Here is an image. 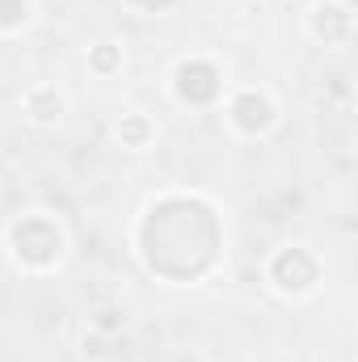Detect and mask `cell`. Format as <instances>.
<instances>
[{"label":"cell","mask_w":358,"mask_h":362,"mask_svg":"<svg viewBox=\"0 0 358 362\" xmlns=\"http://www.w3.org/2000/svg\"><path fill=\"white\" fill-rule=\"evenodd\" d=\"M4 245H8V257L21 274H51L68 253V236H64L59 219L47 211L17 215L4 232Z\"/></svg>","instance_id":"2"},{"label":"cell","mask_w":358,"mask_h":362,"mask_svg":"<svg viewBox=\"0 0 358 362\" xmlns=\"http://www.w3.org/2000/svg\"><path fill=\"white\" fill-rule=\"evenodd\" d=\"M135 249L144 266L178 286H190L219 266L224 232L215 206L198 194H165L144 206Z\"/></svg>","instance_id":"1"},{"label":"cell","mask_w":358,"mask_h":362,"mask_svg":"<svg viewBox=\"0 0 358 362\" xmlns=\"http://www.w3.org/2000/svg\"><path fill=\"white\" fill-rule=\"evenodd\" d=\"M21 110H25L30 122L55 127L68 114V97H64V89H55V85H34V89H25V97H21Z\"/></svg>","instance_id":"7"},{"label":"cell","mask_w":358,"mask_h":362,"mask_svg":"<svg viewBox=\"0 0 358 362\" xmlns=\"http://www.w3.org/2000/svg\"><path fill=\"white\" fill-rule=\"evenodd\" d=\"M224 114H228V127H232L236 135H245V139H266L270 131L278 127V101H274V93L262 89V85L236 89L228 97Z\"/></svg>","instance_id":"5"},{"label":"cell","mask_w":358,"mask_h":362,"mask_svg":"<svg viewBox=\"0 0 358 362\" xmlns=\"http://www.w3.org/2000/svg\"><path fill=\"white\" fill-rule=\"evenodd\" d=\"M169 93L178 105L211 110L224 101V68L211 55H181L169 72Z\"/></svg>","instance_id":"4"},{"label":"cell","mask_w":358,"mask_h":362,"mask_svg":"<svg viewBox=\"0 0 358 362\" xmlns=\"http://www.w3.org/2000/svg\"><path fill=\"white\" fill-rule=\"evenodd\" d=\"M30 17H34V4H30V0H0V34L25 30Z\"/></svg>","instance_id":"10"},{"label":"cell","mask_w":358,"mask_h":362,"mask_svg":"<svg viewBox=\"0 0 358 362\" xmlns=\"http://www.w3.org/2000/svg\"><path fill=\"white\" fill-rule=\"evenodd\" d=\"M122 64H127V51H122L118 42L101 38V42H93V47H89V72H93V76L110 81V76H118V72H122Z\"/></svg>","instance_id":"9"},{"label":"cell","mask_w":358,"mask_h":362,"mask_svg":"<svg viewBox=\"0 0 358 362\" xmlns=\"http://www.w3.org/2000/svg\"><path fill=\"white\" fill-rule=\"evenodd\" d=\"M266 282H270V291L282 295V299H308L325 282V262L308 245L274 249L270 262H266Z\"/></svg>","instance_id":"3"},{"label":"cell","mask_w":358,"mask_h":362,"mask_svg":"<svg viewBox=\"0 0 358 362\" xmlns=\"http://www.w3.org/2000/svg\"><path fill=\"white\" fill-rule=\"evenodd\" d=\"M122 4H131V8H135V13H144V17H156V13L173 8L178 0H122Z\"/></svg>","instance_id":"11"},{"label":"cell","mask_w":358,"mask_h":362,"mask_svg":"<svg viewBox=\"0 0 358 362\" xmlns=\"http://www.w3.org/2000/svg\"><path fill=\"white\" fill-rule=\"evenodd\" d=\"M114 139H118L122 148H131V152H144V148H152V139H156V122H152L144 110H131V114H122V118L114 122Z\"/></svg>","instance_id":"8"},{"label":"cell","mask_w":358,"mask_h":362,"mask_svg":"<svg viewBox=\"0 0 358 362\" xmlns=\"http://www.w3.org/2000/svg\"><path fill=\"white\" fill-rule=\"evenodd\" d=\"M308 34L321 47H350L354 42V8H350V0H316L308 8Z\"/></svg>","instance_id":"6"}]
</instances>
